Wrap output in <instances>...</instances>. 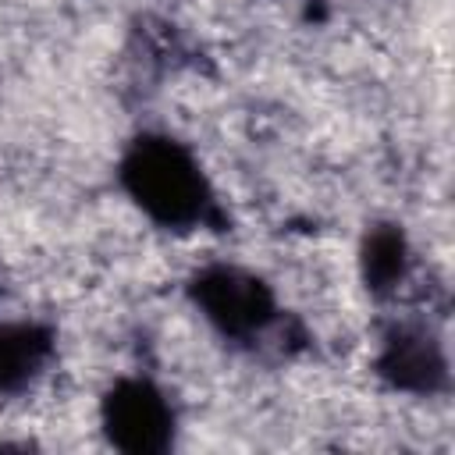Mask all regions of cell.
Returning a JSON list of instances; mask_svg holds the SVG:
<instances>
[{
    "label": "cell",
    "mask_w": 455,
    "mask_h": 455,
    "mask_svg": "<svg viewBox=\"0 0 455 455\" xmlns=\"http://www.w3.org/2000/svg\"><path fill=\"white\" fill-rule=\"evenodd\" d=\"M409 263H412V249L398 224H373L366 231L359 245V274L370 295L384 299L398 291L402 281L409 277Z\"/></svg>",
    "instance_id": "6"
},
{
    "label": "cell",
    "mask_w": 455,
    "mask_h": 455,
    "mask_svg": "<svg viewBox=\"0 0 455 455\" xmlns=\"http://www.w3.org/2000/svg\"><path fill=\"white\" fill-rule=\"evenodd\" d=\"M57 355V334L43 320H0V395L28 391Z\"/></svg>",
    "instance_id": "5"
},
{
    "label": "cell",
    "mask_w": 455,
    "mask_h": 455,
    "mask_svg": "<svg viewBox=\"0 0 455 455\" xmlns=\"http://www.w3.org/2000/svg\"><path fill=\"white\" fill-rule=\"evenodd\" d=\"M377 373L395 391L434 395L448 384V355L423 323H395L380 338Z\"/></svg>",
    "instance_id": "4"
},
{
    "label": "cell",
    "mask_w": 455,
    "mask_h": 455,
    "mask_svg": "<svg viewBox=\"0 0 455 455\" xmlns=\"http://www.w3.org/2000/svg\"><path fill=\"white\" fill-rule=\"evenodd\" d=\"M124 196L167 231L220 228L224 213L199 156L164 132H146L128 142L117 164Z\"/></svg>",
    "instance_id": "1"
},
{
    "label": "cell",
    "mask_w": 455,
    "mask_h": 455,
    "mask_svg": "<svg viewBox=\"0 0 455 455\" xmlns=\"http://www.w3.org/2000/svg\"><path fill=\"white\" fill-rule=\"evenodd\" d=\"M100 427L117 451L160 455L174 444L178 416L156 380L117 377L100 398Z\"/></svg>",
    "instance_id": "3"
},
{
    "label": "cell",
    "mask_w": 455,
    "mask_h": 455,
    "mask_svg": "<svg viewBox=\"0 0 455 455\" xmlns=\"http://www.w3.org/2000/svg\"><path fill=\"white\" fill-rule=\"evenodd\" d=\"M188 299L203 313V320L228 341H256L281 316L274 288L259 274L235 263L203 267L188 284Z\"/></svg>",
    "instance_id": "2"
}]
</instances>
